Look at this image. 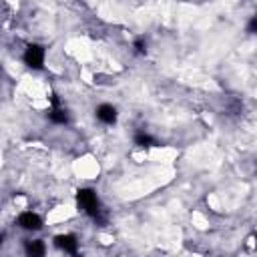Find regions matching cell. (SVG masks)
Here are the masks:
<instances>
[{"instance_id":"4","label":"cell","mask_w":257,"mask_h":257,"mask_svg":"<svg viewBox=\"0 0 257 257\" xmlns=\"http://www.w3.org/2000/svg\"><path fill=\"white\" fill-rule=\"evenodd\" d=\"M96 118L104 124H112L116 120V108L112 104H100L96 106Z\"/></svg>"},{"instance_id":"9","label":"cell","mask_w":257,"mask_h":257,"mask_svg":"<svg viewBox=\"0 0 257 257\" xmlns=\"http://www.w3.org/2000/svg\"><path fill=\"white\" fill-rule=\"evenodd\" d=\"M135 48H137L139 54H145V52H147V44H145L143 40H137V42H135Z\"/></svg>"},{"instance_id":"2","label":"cell","mask_w":257,"mask_h":257,"mask_svg":"<svg viewBox=\"0 0 257 257\" xmlns=\"http://www.w3.org/2000/svg\"><path fill=\"white\" fill-rule=\"evenodd\" d=\"M24 64L34 68V70H40L44 66V48L40 44H30L26 50H24Z\"/></svg>"},{"instance_id":"7","label":"cell","mask_w":257,"mask_h":257,"mask_svg":"<svg viewBox=\"0 0 257 257\" xmlns=\"http://www.w3.org/2000/svg\"><path fill=\"white\" fill-rule=\"evenodd\" d=\"M48 118H50L52 122H56V124H64V122H68V114H66V110H64V108H60L58 104L50 108Z\"/></svg>"},{"instance_id":"8","label":"cell","mask_w":257,"mask_h":257,"mask_svg":"<svg viewBox=\"0 0 257 257\" xmlns=\"http://www.w3.org/2000/svg\"><path fill=\"white\" fill-rule=\"evenodd\" d=\"M135 145L141 147V149H149V147H153V145H157V143H155V139H153L151 135H147L145 131H141V133L135 135Z\"/></svg>"},{"instance_id":"3","label":"cell","mask_w":257,"mask_h":257,"mask_svg":"<svg viewBox=\"0 0 257 257\" xmlns=\"http://www.w3.org/2000/svg\"><path fill=\"white\" fill-rule=\"evenodd\" d=\"M18 225L26 231H38L42 227V219L32 211H24L18 215Z\"/></svg>"},{"instance_id":"10","label":"cell","mask_w":257,"mask_h":257,"mask_svg":"<svg viewBox=\"0 0 257 257\" xmlns=\"http://www.w3.org/2000/svg\"><path fill=\"white\" fill-rule=\"evenodd\" d=\"M247 28H249V32H253V34H257V16H253V18L249 20V24H247Z\"/></svg>"},{"instance_id":"1","label":"cell","mask_w":257,"mask_h":257,"mask_svg":"<svg viewBox=\"0 0 257 257\" xmlns=\"http://www.w3.org/2000/svg\"><path fill=\"white\" fill-rule=\"evenodd\" d=\"M76 203H78V207H80L86 215H90L96 223H104V221H106L104 215H102V209H100V201H98V197H96V193H94L92 189H80V191L76 193Z\"/></svg>"},{"instance_id":"5","label":"cell","mask_w":257,"mask_h":257,"mask_svg":"<svg viewBox=\"0 0 257 257\" xmlns=\"http://www.w3.org/2000/svg\"><path fill=\"white\" fill-rule=\"evenodd\" d=\"M56 247H60L64 253H76V247H78V241L74 235H58L54 239Z\"/></svg>"},{"instance_id":"6","label":"cell","mask_w":257,"mask_h":257,"mask_svg":"<svg viewBox=\"0 0 257 257\" xmlns=\"http://www.w3.org/2000/svg\"><path fill=\"white\" fill-rule=\"evenodd\" d=\"M24 251H26V255H30V257H40V255H44V243L38 241V239H34V241H26Z\"/></svg>"}]
</instances>
